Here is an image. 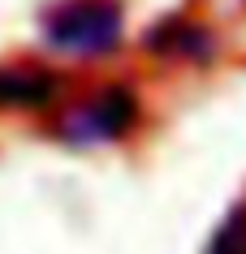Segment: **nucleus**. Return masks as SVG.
Returning a JSON list of instances; mask_svg holds the SVG:
<instances>
[{"mask_svg":"<svg viewBox=\"0 0 246 254\" xmlns=\"http://www.w3.org/2000/svg\"><path fill=\"white\" fill-rule=\"evenodd\" d=\"M39 35L61 56H108L125 35L121 0H56L39 13Z\"/></svg>","mask_w":246,"mask_h":254,"instance_id":"f257e3e1","label":"nucleus"},{"mask_svg":"<svg viewBox=\"0 0 246 254\" xmlns=\"http://www.w3.org/2000/svg\"><path fill=\"white\" fill-rule=\"evenodd\" d=\"M138 121V99L130 86H104L95 91L86 104L69 108L61 125H56V134L65 147H95V142H117L134 129Z\"/></svg>","mask_w":246,"mask_h":254,"instance_id":"f03ea898","label":"nucleus"},{"mask_svg":"<svg viewBox=\"0 0 246 254\" xmlns=\"http://www.w3.org/2000/svg\"><path fill=\"white\" fill-rule=\"evenodd\" d=\"M151 52L160 56H186V61H212L216 56V39H212V30L207 26H194L186 17H168L160 26L147 35Z\"/></svg>","mask_w":246,"mask_h":254,"instance_id":"7ed1b4c3","label":"nucleus"},{"mask_svg":"<svg viewBox=\"0 0 246 254\" xmlns=\"http://www.w3.org/2000/svg\"><path fill=\"white\" fill-rule=\"evenodd\" d=\"M61 82L39 69H9L0 73V108H48Z\"/></svg>","mask_w":246,"mask_h":254,"instance_id":"20e7f679","label":"nucleus"},{"mask_svg":"<svg viewBox=\"0 0 246 254\" xmlns=\"http://www.w3.org/2000/svg\"><path fill=\"white\" fill-rule=\"evenodd\" d=\"M207 254H246V207H238V211L216 228Z\"/></svg>","mask_w":246,"mask_h":254,"instance_id":"39448f33","label":"nucleus"}]
</instances>
